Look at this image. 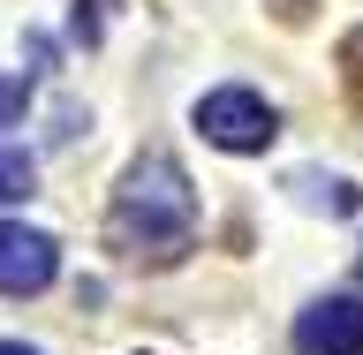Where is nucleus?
I'll return each instance as SVG.
<instances>
[{
	"mask_svg": "<svg viewBox=\"0 0 363 355\" xmlns=\"http://www.w3.org/2000/svg\"><path fill=\"white\" fill-rule=\"evenodd\" d=\"M106 242L129 257V265H174L182 249L197 242V189L167 152L136 159L121 189H113V212H106Z\"/></svg>",
	"mask_w": 363,
	"mask_h": 355,
	"instance_id": "1",
	"label": "nucleus"
},
{
	"mask_svg": "<svg viewBox=\"0 0 363 355\" xmlns=\"http://www.w3.org/2000/svg\"><path fill=\"white\" fill-rule=\"evenodd\" d=\"M197 136L212 144V152L250 159V152H265L272 136H280V113H272L257 91L227 84V91H204V98H197Z\"/></svg>",
	"mask_w": 363,
	"mask_h": 355,
	"instance_id": "2",
	"label": "nucleus"
},
{
	"mask_svg": "<svg viewBox=\"0 0 363 355\" xmlns=\"http://www.w3.org/2000/svg\"><path fill=\"white\" fill-rule=\"evenodd\" d=\"M53 272H61V242L45 227L0 220V295H38L53 288Z\"/></svg>",
	"mask_w": 363,
	"mask_h": 355,
	"instance_id": "3",
	"label": "nucleus"
},
{
	"mask_svg": "<svg viewBox=\"0 0 363 355\" xmlns=\"http://www.w3.org/2000/svg\"><path fill=\"white\" fill-rule=\"evenodd\" d=\"M295 355H363V303L356 295H325L295 317Z\"/></svg>",
	"mask_w": 363,
	"mask_h": 355,
	"instance_id": "4",
	"label": "nucleus"
},
{
	"mask_svg": "<svg viewBox=\"0 0 363 355\" xmlns=\"http://www.w3.org/2000/svg\"><path fill=\"white\" fill-rule=\"evenodd\" d=\"M23 197H30V159L0 152V204H23Z\"/></svg>",
	"mask_w": 363,
	"mask_h": 355,
	"instance_id": "5",
	"label": "nucleus"
},
{
	"mask_svg": "<svg viewBox=\"0 0 363 355\" xmlns=\"http://www.w3.org/2000/svg\"><path fill=\"white\" fill-rule=\"evenodd\" d=\"M23 113H30V84L23 76H0V129H16Z\"/></svg>",
	"mask_w": 363,
	"mask_h": 355,
	"instance_id": "6",
	"label": "nucleus"
},
{
	"mask_svg": "<svg viewBox=\"0 0 363 355\" xmlns=\"http://www.w3.org/2000/svg\"><path fill=\"white\" fill-rule=\"evenodd\" d=\"M0 355H38V348H23V340H0Z\"/></svg>",
	"mask_w": 363,
	"mask_h": 355,
	"instance_id": "7",
	"label": "nucleus"
}]
</instances>
